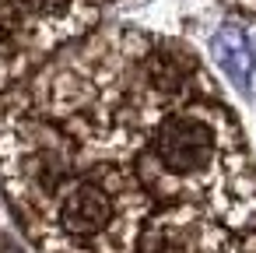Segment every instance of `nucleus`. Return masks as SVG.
Returning <instances> with one entry per match:
<instances>
[{
    "label": "nucleus",
    "instance_id": "1",
    "mask_svg": "<svg viewBox=\"0 0 256 253\" xmlns=\"http://www.w3.org/2000/svg\"><path fill=\"white\" fill-rule=\"evenodd\" d=\"M95 0H0V99L98 25Z\"/></svg>",
    "mask_w": 256,
    "mask_h": 253
},
{
    "label": "nucleus",
    "instance_id": "2",
    "mask_svg": "<svg viewBox=\"0 0 256 253\" xmlns=\"http://www.w3.org/2000/svg\"><path fill=\"white\" fill-rule=\"evenodd\" d=\"M224 4H232L235 11H249V15H256V0H224Z\"/></svg>",
    "mask_w": 256,
    "mask_h": 253
},
{
    "label": "nucleus",
    "instance_id": "3",
    "mask_svg": "<svg viewBox=\"0 0 256 253\" xmlns=\"http://www.w3.org/2000/svg\"><path fill=\"white\" fill-rule=\"evenodd\" d=\"M95 4H106V0H95Z\"/></svg>",
    "mask_w": 256,
    "mask_h": 253
}]
</instances>
